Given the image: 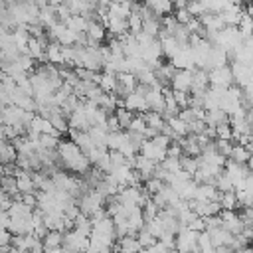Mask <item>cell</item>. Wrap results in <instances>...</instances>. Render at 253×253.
<instances>
[{"mask_svg":"<svg viewBox=\"0 0 253 253\" xmlns=\"http://www.w3.org/2000/svg\"><path fill=\"white\" fill-rule=\"evenodd\" d=\"M247 168H249V172L253 174V154H251V158H249V162H247Z\"/></svg>","mask_w":253,"mask_h":253,"instance_id":"cell-36","label":"cell"},{"mask_svg":"<svg viewBox=\"0 0 253 253\" xmlns=\"http://www.w3.org/2000/svg\"><path fill=\"white\" fill-rule=\"evenodd\" d=\"M223 174L233 182V186L237 188V186H241L245 180H247V176L251 174L249 172V168H247V164H239V162H235V160H227L225 162V168H223Z\"/></svg>","mask_w":253,"mask_h":253,"instance_id":"cell-9","label":"cell"},{"mask_svg":"<svg viewBox=\"0 0 253 253\" xmlns=\"http://www.w3.org/2000/svg\"><path fill=\"white\" fill-rule=\"evenodd\" d=\"M215 138H221V140H233V128H231V123H225V125L215 126Z\"/></svg>","mask_w":253,"mask_h":253,"instance_id":"cell-32","label":"cell"},{"mask_svg":"<svg viewBox=\"0 0 253 253\" xmlns=\"http://www.w3.org/2000/svg\"><path fill=\"white\" fill-rule=\"evenodd\" d=\"M251 150H253V128H251V134H249V144H247Z\"/></svg>","mask_w":253,"mask_h":253,"instance_id":"cell-37","label":"cell"},{"mask_svg":"<svg viewBox=\"0 0 253 253\" xmlns=\"http://www.w3.org/2000/svg\"><path fill=\"white\" fill-rule=\"evenodd\" d=\"M132 10H134L132 0H111V4H109V14L123 18V20H128Z\"/></svg>","mask_w":253,"mask_h":253,"instance_id":"cell-18","label":"cell"},{"mask_svg":"<svg viewBox=\"0 0 253 253\" xmlns=\"http://www.w3.org/2000/svg\"><path fill=\"white\" fill-rule=\"evenodd\" d=\"M219 217H221V225H223V227H225L229 233H233V235H241V233L245 231V223H243L241 215H237L235 211L221 210Z\"/></svg>","mask_w":253,"mask_h":253,"instance_id":"cell-12","label":"cell"},{"mask_svg":"<svg viewBox=\"0 0 253 253\" xmlns=\"http://www.w3.org/2000/svg\"><path fill=\"white\" fill-rule=\"evenodd\" d=\"M142 117H144V121H146V126H148L150 130H154L156 134H160V132L164 130V126H166V117H164L162 113L148 111V113H144Z\"/></svg>","mask_w":253,"mask_h":253,"instance_id":"cell-20","label":"cell"},{"mask_svg":"<svg viewBox=\"0 0 253 253\" xmlns=\"http://www.w3.org/2000/svg\"><path fill=\"white\" fill-rule=\"evenodd\" d=\"M251 253H253V247H251Z\"/></svg>","mask_w":253,"mask_h":253,"instance_id":"cell-38","label":"cell"},{"mask_svg":"<svg viewBox=\"0 0 253 253\" xmlns=\"http://www.w3.org/2000/svg\"><path fill=\"white\" fill-rule=\"evenodd\" d=\"M47 4H49V6H55V8H57L59 4H63V0H47Z\"/></svg>","mask_w":253,"mask_h":253,"instance_id":"cell-35","label":"cell"},{"mask_svg":"<svg viewBox=\"0 0 253 253\" xmlns=\"http://www.w3.org/2000/svg\"><path fill=\"white\" fill-rule=\"evenodd\" d=\"M235 83L233 79V71L229 65L223 67H215L210 71V87H219V89H229Z\"/></svg>","mask_w":253,"mask_h":253,"instance_id":"cell-8","label":"cell"},{"mask_svg":"<svg viewBox=\"0 0 253 253\" xmlns=\"http://www.w3.org/2000/svg\"><path fill=\"white\" fill-rule=\"evenodd\" d=\"M243 12H245V10H241L239 4H231V6H227L219 16L223 18L225 26H239V22H241V18H243Z\"/></svg>","mask_w":253,"mask_h":253,"instance_id":"cell-22","label":"cell"},{"mask_svg":"<svg viewBox=\"0 0 253 253\" xmlns=\"http://www.w3.org/2000/svg\"><path fill=\"white\" fill-rule=\"evenodd\" d=\"M117 81H119L117 95H119L121 99H125V97H126V95H130L132 91H136V89H138V85H140L134 73H119V75H117Z\"/></svg>","mask_w":253,"mask_h":253,"instance_id":"cell-15","label":"cell"},{"mask_svg":"<svg viewBox=\"0 0 253 253\" xmlns=\"http://www.w3.org/2000/svg\"><path fill=\"white\" fill-rule=\"evenodd\" d=\"M28 134H38V136H42V134H55V136H59V132L55 130L51 121H47L45 117H42L38 113L34 115V119H32V123L28 126Z\"/></svg>","mask_w":253,"mask_h":253,"instance_id":"cell-11","label":"cell"},{"mask_svg":"<svg viewBox=\"0 0 253 253\" xmlns=\"http://www.w3.org/2000/svg\"><path fill=\"white\" fill-rule=\"evenodd\" d=\"M251 154H253V150H251L249 146L235 142V144H233V148H231L229 160H235V162H239V164H247V162H249V158H251Z\"/></svg>","mask_w":253,"mask_h":253,"instance_id":"cell-25","label":"cell"},{"mask_svg":"<svg viewBox=\"0 0 253 253\" xmlns=\"http://www.w3.org/2000/svg\"><path fill=\"white\" fill-rule=\"evenodd\" d=\"M174 18L178 20V24L188 26V24H190V20H192L194 16L188 12V8H182V10H174Z\"/></svg>","mask_w":253,"mask_h":253,"instance_id":"cell-34","label":"cell"},{"mask_svg":"<svg viewBox=\"0 0 253 253\" xmlns=\"http://www.w3.org/2000/svg\"><path fill=\"white\" fill-rule=\"evenodd\" d=\"M105 32L107 28L103 26L101 20H89V26H87V45H99L103 40H105Z\"/></svg>","mask_w":253,"mask_h":253,"instance_id":"cell-16","label":"cell"},{"mask_svg":"<svg viewBox=\"0 0 253 253\" xmlns=\"http://www.w3.org/2000/svg\"><path fill=\"white\" fill-rule=\"evenodd\" d=\"M63 247L67 249V253H87L89 249V237L71 229L65 231V239H63Z\"/></svg>","mask_w":253,"mask_h":253,"instance_id":"cell-7","label":"cell"},{"mask_svg":"<svg viewBox=\"0 0 253 253\" xmlns=\"http://www.w3.org/2000/svg\"><path fill=\"white\" fill-rule=\"evenodd\" d=\"M192 85H194V69H176L170 87L174 91L192 93Z\"/></svg>","mask_w":253,"mask_h":253,"instance_id":"cell-10","label":"cell"},{"mask_svg":"<svg viewBox=\"0 0 253 253\" xmlns=\"http://www.w3.org/2000/svg\"><path fill=\"white\" fill-rule=\"evenodd\" d=\"M45 61L51 65H65L63 61V45L59 42H51L45 49Z\"/></svg>","mask_w":253,"mask_h":253,"instance_id":"cell-21","label":"cell"},{"mask_svg":"<svg viewBox=\"0 0 253 253\" xmlns=\"http://www.w3.org/2000/svg\"><path fill=\"white\" fill-rule=\"evenodd\" d=\"M105 202H107V198H105L101 192H97V190H87V192L77 200L81 213L89 215L91 219H93V217H99V215H103V213L107 211V210L103 208Z\"/></svg>","mask_w":253,"mask_h":253,"instance_id":"cell-3","label":"cell"},{"mask_svg":"<svg viewBox=\"0 0 253 253\" xmlns=\"http://www.w3.org/2000/svg\"><path fill=\"white\" fill-rule=\"evenodd\" d=\"M198 253H217L211 237L208 231H202L200 233V239H198Z\"/></svg>","mask_w":253,"mask_h":253,"instance_id":"cell-30","label":"cell"},{"mask_svg":"<svg viewBox=\"0 0 253 253\" xmlns=\"http://www.w3.org/2000/svg\"><path fill=\"white\" fill-rule=\"evenodd\" d=\"M174 253H176V251H174Z\"/></svg>","mask_w":253,"mask_h":253,"instance_id":"cell-39","label":"cell"},{"mask_svg":"<svg viewBox=\"0 0 253 253\" xmlns=\"http://www.w3.org/2000/svg\"><path fill=\"white\" fill-rule=\"evenodd\" d=\"M170 63H172L176 69H196V59H194V51H192L190 43L184 45V47L170 59Z\"/></svg>","mask_w":253,"mask_h":253,"instance_id":"cell-14","label":"cell"},{"mask_svg":"<svg viewBox=\"0 0 253 253\" xmlns=\"http://www.w3.org/2000/svg\"><path fill=\"white\" fill-rule=\"evenodd\" d=\"M140 251H142V245L136 235L119 237V241L115 245V253H140Z\"/></svg>","mask_w":253,"mask_h":253,"instance_id":"cell-17","label":"cell"},{"mask_svg":"<svg viewBox=\"0 0 253 253\" xmlns=\"http://www.w3.org/2000/svg\"><path fill=\"white\" fill-rule=\"evenodd\" d=\"M138 241H140V245H142V249H146V247H152L154 243H158V239L148 231V229H142V231H138Z\"/></svg>","mask_w":253,"mask_h":253,"instance_id":"cell-33","label":"cell"},{"mask_svg":"<svg viewBox=\"0 0 253 253\" xmlns=\"http://www.w3.org/2000/svg\"><path fill=\"white\" fill-rule=\"evenodd\" d=\"M57 158H59V168L61 170H67V172L79 174V176H85L91 170V164H93L89 160V156L73 140H59Z\"/></svg>","mask_w":253,"mask_h":253,"instance_id":"cell-1","label":"cell"},{"mask_svg":"<svg viewBox=\"0 0 253 253\" xmlns=\"http://www.w3.org/2000/svg\"><path fill=\"white\" fill-rule=\"evenodd\" d=\"M231 71H233V79H235L237 87L245 89V87L251 85V81H253V67H251V65L233 61V63H231Z\"/></svg>","mask_w":253,"mask_h":253,"instance_id":"cell-13","label":"cell"},{"mask_svg":"<svg viewBox=\"0 0 253 253\" xmlns=\"http://www.w3.org/2000/svg\"><path fill=\"white\" fill-rule=\"evenodd\" d=\"M36 113H30V111H24L16 105H8L2 109V125H8V126H20V128H26L30 126L32 119H34Z\"/></svg>","mask_w":253,"mask_h":253,"instance_id":"cell-4","label":"cell"},{"mask_svg":"<svg viewBox=\"0 0 253 253\" xmlns=\"http://www.w3.org/2000/svg\"><path fill=\"white\" fill-rule=\"evenodd\" d=\"M170 144H172V138L166 136L164 132H160V134H156L154 138H146V140L142 142L138 154L150 158V160L156 162V164H162V162L168 158V148H170Z\"/></svg>","mask_w":253,"mask_h":253,"instance_id":"cell-2","label":"cell"},{"mask_svg":"<svg viewBox=\"0 0 253 253\" xmlns=\"http://www.w3.org/2000/svg\"><path fill=\"white\" fill-rule=\"evenodd\" d=\"M63 239H65V233L63 231H47V235L42 239L43 241V249L63 247Z\"/></svg>","mask_w":253,"mask_h":253,"instance_id":"cell-28","label":"cell"},{"mask_svg":"<svg viewBox=\"0 0 253 253\" xmlns=\"http://www.w3.org/2000/svg\"><path fill=\"white\" fill-rule=\"evenodd\" d=\"M99 87L103 89V93H117V87H119L117 75L109 73V71H103L99 75Z\"/></svg>","mask_w":253,"mask_h":253,"instance_id":"cell-26","label":"cell"},{"mask_svg":"<svg viewBox=\"0 0 253 253\" xmlns=\"http://www.w3.org/2000/svg\"><path fill=\"white\" fill-rule=\"evenodd\" d=\"M168 126L172 128L176 140H180V138H184V136H190V125H188L186 121H182L180 117H170V119H168Z\"/></svg>","mask_w":253,"mask_h":253,"instance_id":"cell-24","label":"cell"},{"mask_svg":"<svg viewBox=\"0 0 253 253\" xmlns=\"http://www.w3.org/2000/svg\"><path fill=\"white\" fill-rule=\"evenodd\" d=\"M219 204H221V210L235 211V208H239V200H237L235 190H233V192H221V196H219Z\"/></svg>","mask_w":253,"mask_h":253,"instance_id":"cell-29","label":"cell"},{"mask_svg":"<svg viewBox=\"0 0 253 253\" xmlns=\"http://www.w3.org/2000/svg\"><path fill=\"white\" fill-rule=\"evenodd\" d=\"M0 158H2V164H4V166L16 164V160H18V150H16V146H14L10 140H2V144H0Z\"/></svg>","mask_w":253,"mask_h":253,"instance_id":"cell-23","label":"cell"},{"mask_svg":"<svg viewBox=\"0 0 253 253\" xmlns=\"http://www.w3.org/2000/svg\"><path fill=\"white\" fill-rule=\"evenodd\" d=\"M198 239H200L198 231L190 227H182L176 233V253H198Z\"/></svg>","mask_w":253,"mask_h":253,"instance_id":"cell-5","label":"cell"},{"mask_svg":"<svg viewBox=\"0 0 253 253\" xmlns=\"http://www.w3.org/2000/svg\"><path fill=\"white\" fill-rule=\"evenodd\" d=\"M158 40H160V43H162V51H164V55L168 57V59H172L182 47H184V43H180L174 36H166V34H160L158 36ZM188 45V43H186Z\"/></svg>","mask_w":253,"mask_h":253,"instance_id":"cell-19","label":"cell"},{"mask_svg":"<svg viewBox=\"0 0 253 253\" xmlns=\"http://www.w3.org/2000/svg\"><path fill=\"white\" fill-rule=\"evenodd\" d=\"M113 115L117 117V121H119V125H121V128H123V130H125V128L128 130L130 123L134 121V113H132V111H128V109H126V107H123V105H121V107H117V111H115Z\"/></svg>","mask_w":253,"mask_h":253,"instance_id":"cell-27","label":"cell"},{"mask_svg":"<svg viewBox=\"0 0 253 253\" xmlns=\"http://www.w3.org/2000/svg\"><path fill=\"white\" fill-rule=\"evenodd\" d=\"M123 107H126L132 113H140V115L148 113L150 109H148V101H146V87L144 85H138L136 91H132L130 95H126L123 99Z\"/></svg>","mask_w":253,"mask_h":253,"instance_id":"cell-6","label":"cell"},{"mask_svg":"<svg viewBox=\"0 0 253 253\" xmlns=\"http://www.w3.org/2000/svg\"><path fill=\"white\" fill-rule=\"evenodd\" d=\"M164 186H166V182L160 180V178H156V176H154V178H148V180L144 182V190H146L148 196H156Z\"/></svg>","mask_w":253,"mask_h":253,"instance_id":"cell-31","label":"cell"}]
</instances>
